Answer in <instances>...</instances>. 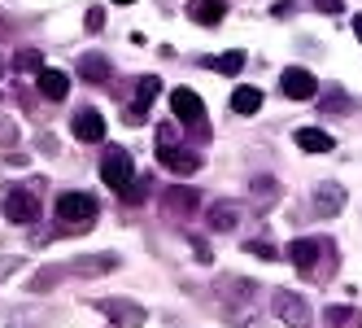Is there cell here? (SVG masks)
Instances as JSON below:
<instances>
[{"instance_id": "cell-1", "label": "cell", "mask_w": 362, "mask_h": 328, "mask_svg": "<svg viewBox=\"0 0 362 328\" xmlns=\"http://www.w3.org/2000/svg\"><path fill=\"white\" fill-rule=\"evenodd\" d=\"M288 259L301 276L310 281H332L336 276V245L332 241H319V237H301L288 245Z\"/></svg>"}, {"instance_id": "cell-2", "label": "cell", "mask_w": 362, "mask_h": 328, "mask_svg": "<svg viewBox=\"0 0 362 328\" xmlns=\"http://www.w3.org/2000/svg\"><path fill=\"white\" fill-rule=\"evenodd\" d=\"M53 215H57V223H62L66 232H83V228H92V223H96V197L70 188V193H62L53 201Z\"/></svg>"}, {"instance_id": "cell-3", "label": "cell", "mask_w": 362, "mask_h": 328, "mask_svg": "<svg viewBox=\"0 0 362 328\" xmlns=\"http://www.w3.org/2000/svg\"><path fill=\"white\" fill-rule=\"evenodd\" d=\"M100 180H105V188H114V193H127L136 184L132 154L118 149V145H105V154H100Z\"/></svg>"}, {"instance_id": "cell-4", "label": "cell", "mask_w": 362, "mask_h": 328, "mask_svg": "<svg viewBox=\"0 0 362 328\" xmlns=\"http://www.w3.org/2000/svg\"><path fill=\"white\" fill-rule=\"evenodd\" d=\"M218 298H223V311H227V319H245L249 315V307H253V298H257V289L249 285V281H236V276H223L218 281Z\"/></svg>"}, {"instance_id": "cell-5", "label": "cell", "mask_w": 362, "mask_h": 328, "mask_svg": "<svg viewBox=\"0 0 362 328\" xmlns=\"http://www.w3.org/2000/svg\"><path fill=\"white\" fill-rule=\"evenodd\" d=\"M271 302H275V315H279V324L284 328H310V302H305V293H293V289H275L271 293Z\"/></svg>"}, {"instance_id": "cell-6", "label": "cell", "mask_w": 362, "mask_h": 328, "mask_svg": "<svg viewBox=\"0 0 362 328\" xmlns=\"http://www.w3.org/2000/svg\"><path fill=\"white\" fill-rule=\"evenodd\" d=\"M170 110H175V118H179V123H188L192 132H201V136H205V128H210V118H205V106H201V96H197L188 84L170 92Z\"/></svg>"}, {"instance_id": "cell-7", "label": "cell", "mask_w": 362, "mask_h": 328, "mask_svg": "<svg viewBox=\"0 0 362 328\" xmlns=\"http://www.w3.org/2000/svg\"><path fill=\"white\" fill-rule=\"evenodd\" d=\"M0 210H5V219H9V223H35V219L44 215L40 197H35L31 188H9V193H5V201H0Z\"/></svg>"}, {"instance_id": "cell-8", "label": "cell", "mask_w": 362, "mask_h": 328, "mask_svg": "<svg viewBox=\"0 0 362 328\" xmlns=\"http://www.w3.org/2000/svg\"><path fill=\"white\" fill-rule=\"evenodd\" d=\"M162 210H166L170 219H192V215L201 210V193L188 188V184H175V188L162 193Z\"/></svg>"}, {"instance_id": "cell-9", "label": "cell", "mask_w": 362, "mask_h": 328, "mask_svg": "<svg viewBox=\"0 0 362 328\" xmlns=\"http://www.w3.org/2000/svg\"><path fill=\"white\" fill-rule=\"evenodd\" d=\"M158 92H162V79H158V74H140L136 101L122 110V118H127V123H144V118H148V106H153V96H158Z\"/></svg>"}, {"instance_id": "cell-10", "label": "cell", "mask_w": 362, "mask_h": 328, "mask_svg": "<svg viewBox=\"0 0 362 328\" xmlns=\"http://www.w3.org/2000/svg\"><path fill=\"white\" fill-rule=\"evenodd\" d=\"M279 88H284V96H288V101H315L319 79H315L310 70L293 66V70H284V74H279Z\"/></svg>"}, {"instance_id": "cell-11", "label": "cell", "mask_w": 362, "mask_h": 328, "mask_svg": "<svg viewBox=\"0 0 362 328\" xmlns=\"http://www.w3.org/2000/svg\"><path fill=\"white\" fill-rule=\"evenodd\" d=\"M70 276H83V281H96V276L118 271V254H79L74 263H66Z\"/></svg>"}, {"instance_id": "cell-12", "label": "cell", "mask_w": 362, "mask_h": 328, "mask_svg": "<svg viewBox=\"0 0 362 328\" xmlns=\"http://www.w3.org/2000/svg\"><path fill=\"white\" fill-rule=\"evenodd\" d=\"M158 162L175 175H192L201 171V158L192 154V149H179V145H158Z\"/></svg>"}, {"instance_id": "cell-13", "label": "cell", "mask_w": 362, "mask_h": 328, "mask_svg": "<svg viewBox=\"0 0 362 328\" xmlns=\"http://www.w3.org/2000/svg\"><path fill=\"white\" fill-rule=\"evenodd\" d=\"M70 132H74V140H83V145H100V140H105V118H100L96 110H79L70 118Z\"/></svg>"}, {"instance_id": "cell-14", "label": "cell", "mask_w": 362, "mask_h": 328, "mask_svg": "<svg viewBox=\"0 0 362 328\" xmlns=\"http://www.w3.org/2000/svg\"><path fill=\"white\" fill-rule=\"evenodd\" d=\"M96 311H100V315H110V319H118V324H127V328L144 324V311L136 307V302H127V298H100V302H96Z\"/></svg>"}, {"instance_id": "cell-15", "label": "cell", "mask_w": 362, "mask_h": 328, "mask_svg": "<svg viewBox=\"0 0 362 328\" xmlns=\"http://www.w3.org/2000/svg\"><path fill=\"white\" fill-rule=\"evenodd\" d=\"M188 18L197 27H218L227 18V0H188Z\"/></svg>"}, {"instance_id": "cell-16", "label": "cell", "mask_w": 362, "mask_h": 328, "mask_svg": "<svg viewBox=\"0 0 362 328\" xmlns=\"http://www.w3.org/2000/svg\"><path fill=\"white\" fill-rule=\"evenodd\" d=\"M323 328H362V311L349 307V302H336V307L323 311Z\"/></svg>"}, {"instance_id": "cell-17", "label": "cell", "mask_w": 362, "mask_h": 328, "mask_svg": "<svg viewBox=\"0 0 362 328\" xmlns=\"http://www.w3.org/2000/svg\"><path fill=\"white\" fill-rule=\"evenodd\" d=\"M341 206H345V188L341 184H319L315 188V210L319 215H341Z\"/></svg>"}, {"instance_id": "cell-18", "label": "cell", "mask_w": 362, "mask_h": 328, "mask_svg": "<svg viewBox=\"0 0 362 328\" xmlns=\"http://www.w3.org/2000/svg\"><path fill=\"white\" fill-rule=\"evenodd\" d=\"M66 92H70V79L62 70H40V96H48V101H66Z\"/></svg>"}, {"instance_id": "cell-19", "label": "cell", "mask_w": 362, "mask_h": 328, "mask_svg": "<svg viewBox=\"0 0 362 328\" xmlns=\"http://www.w3.org/2000/svg\"><path fill=\"white\" fill-rule=\"evenodd\" d=\"M336 140L319 128H297V149H305V154H327Z\"/></svg>"}, {"instance_id": "cell-20", "label": "cell", "mask_w": 362, "mask_h": 328, "mask_svg": "<svg viewBox=\"0 0 362 328\" xmlns=\"http://www.w3.org/2000/svg\"><path fill=\"white\" fill-rule=\"evenodd\" d=\"M231 110H236V114H257V110H262V88L240 84L236 92H231Z\"/></svg>"}, {"instance_id": "cell-21", "label": "cell", "mask_w": 362, "mask_h": 328, "mask_svg": "<svg viewBox=\"0 0 362 328\" xmlns=\"http://www.w3.org/2000/svg\"><path fill=\"white\" fill-rule=\"evenodd\" d=\"M79 74H83L88 84H105V79H110V62L100 57V53H88V57L79 62Z\"/></svg>"}, {"instance_id": "cell-22", "label": "cell", "mask_w": 362, "mask_h": 328, "mask_svg": "<svg viewBox=\"0 0 362 328\" xmlns=\"http://www.w3.org/2000/svg\"><path fill=\"white\" fill-rule=\"evenodd\" d=\"M205 66H210V70H218V74H240V70H245V53H240V48H231V53L205 57Z\"/></svg>"}, {"instance_id": "cell-23", "label": "cell", "mask_w": 362, "mask_h": 328, "mask_svg": "<svg viewBox=\"0 0 362 328\" xmlns=\"http://www.w3.org/2000/svg\"><path fill=\"white\" fill-rule=\"evenodd\" d=\"M62 271H66V267H44V271H35L31 281H27V289H31V293H48V289H57Z\"/></svg>"}, {"instance_id": "cell-24", "label": "cell", "mask_w": 362, "mask_h": 328, "mask_svg": "<svg viewBox=\"0 0 362 328\" xmlns=\"http://www.w3.org/2000/svg\"><path fill=\"white\" fill-rule=\"evenodd\" d=\"M210 228L214 232H231L236 228V206H214L210 210Z\"/></svg>"}, {"instance_id": "cell-25", "label": "cell", "mask_w": 362, "mask_h": 328, "mask_svg": "<svg viewBox=\"0 0 362 328\" xmlns=\"http://www.w3.org/2000/svg\"><path fill=\"white\" fill-rule=\"evenodd\" d=\"M18 140H22V128L9 114H0V145H18Z\"/></svg>"}, {"instance_id": "cell-26", "label": "cell", "mask_w": 362, "mask_h": 328, "mask_svg": "<svg viewBox=\"0 0 362 328\" xmlns=\"http://www.w3.org/2000/svg\"><path fill=\"white\" fill-rule=\"evenodd\" d=\"M40 62H44V57L35 53V48H22V53H13V66H18V70H40Z\"/></svg>"}, {"instance_id": "cell-27", "label": "cell", "mask_w": 362, "mask_h": 328, "mask_svg": "<svg viewBox=\"0 0 362 328\" xmlns=\"http://www.w3.org/2000/svg\"><path fill=\"white\" fill-rule=\"evenodd\" d=\"M323 110H332V114H349L354 106L345 101V92H327V96H323Z\"/></svg>"}, {"instance_id": "cell-28", "label": "cell", "mask_w": 362, "mask_h": 328, "mask_svg": "<svg viewBox=\"0 0 362 328\" xmlns=\"http://www.w3.org/2000/svg\"><path fill=\"white\" fill-rule=\"evenodd\" d=\"M13 271H22V259L18 254H0V281H9Z\"/></svg>"}, {"instance_id": "cell-29", "label": "cell", "mask_w": 362, "mask_h": 328, "mask_svg": "<svg viewBox=\"0 0 362 328\" xmlns=\"http://www.w3.org/2000/svg\"><path fill=\"white\" fill-rule=\"evenodd\" d=\"M144 193H148V180H136V184H132V188H127L122 197H127V201H132V206H140V201H144Z\"/></svg>"}, {"instance_id": "cell-30", "label": "cell", "mask_w": 362, "mask_h": 328, "mask_svg": "<svg viewBox=\"0 0 362 328\" xmlns=\"http://www.w3.org/2000/svg\"><path fill=\"white\" fill-rule=\"evenodd\" d=\"M245 249L257 259H275V245H267V241H245Z\"/></svg>"}, {"instance_id": "cell-31", "label": "cell", "mask_w": 362, "mask_h": 328, "mask_svg": "<svg viewBox=\"0 0 362 328\" xmlns=\"http://www.w3.org/2000/svg\"><path fill=\"white\" fill-rule=\"evenodd\" d=\"M100 27H105V9L92 5V9H88V31H100Z\"/></svg>"}, {"instance_id": "cell-32", "label": "cell", "mask_w": 362, "mask_h": 328, "mask_svg": "<svg viewBox=\"0 0 362 328\" xmlns=\"http://www.w3.org/2000/svg\"><path fill=\"white\" fill-rule=\"evenodd\" d=\"M310 5H315L319 13H341L345 5H341V0H310Z\"/></svg>"}, {"instance_id": "cell-33", "label": "cell", "mask_w": 362, "mask_h": 328, "mask_svg": "<svg viewBox=\"0 0 362 328\" xmlns=\"http://www.w3.org/2000/svg\"><path fill=\"white\" fill-rule=\"evenodd\" d=\"M40 149H44L48 158H53V154H57V140H53V136H40Z\"/></svg>"}, {"instance_id": "cell-34", "label": "cell", "mask_w": 362, "mask_h": 328, "mask_svg": "<svg viewBox=\"0 0 362 328\" xmlns=\"http://www.w3.org/2000/svg\"><path fill=\"white\" fill-rule=\"evenodd\" d=\"M354 35H358V40H362V13H358V18H354Z\"/></svg>"}, {"instance_id": "cell-35", "label": "cell", "mask_w": 362, "mask_h": 328, "mask_svg": "<svg viewBox=\"0 0 362 328\" xmlns=\"http://www.w3.org/2000/svg\"><path fill=\"white\" fill-rule=\"evenodd\" d=\"M114 5H136V0H114Z\"/></svg>"}, {"instance_id": "cell-36", "label": "cell", "mask_w": 362, "mask_h": 328, "mask_svg": "<svg viewBox=\"0 0 362 328\" xmlns=\"http://www.w3.org/2000/svg\"><path fill=\"white\" fill-rule=\"evenodd\" d=\"M0 74H5V66H0Z\"/></svg>"}]
</instances>
